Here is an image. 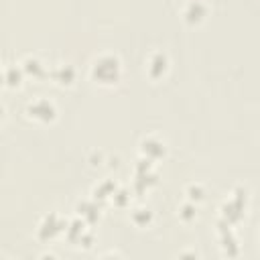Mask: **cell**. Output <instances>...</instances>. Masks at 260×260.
<instances>
[{
	"mask_svg": "<svg viewBox=\"0 0 260 260\" xmlns=\"http://www.w3.org/2000/svg\"><path fill=\"white\" fill-rule=\"evenodd\" d=\"M114 203L118 205V207H122V205H126V201L130 199V193L126 191V189H116V193H114Z\"/></svg>",
	"mask_w": 260,
	"mask_h": 260,
	"instance_id": "obj_17",
	"label": "cell"
},
{
	"mask_svg": "<svg viewBox=\"0 0 260 260\" xmlns=\"http://www.w3.org/2000/svg\"><path fill=\"white\" fill-rule=\"evenodd\" d=\"M179 215H181V219H185V221H191V219H195V215H197V207H195V203L187 199V203H183V205H181V211H179Z\"/></svg>",
	"mask_w": 260,
	"mask_h": 260,
	"instance_id": "obj_16",
	"label": "cell"
},
{
	"mask_svg": "<svg viewBox=\"0 0 260 260\" xmlns=\"http://www.w3.org/2000/svg\"><path fill=\"white\" fill-rule=\"evenodd\" d=\"M140 154L154 162V160H158L167 154V144L158 136H146V138L140 140Z\"/></svg>",
	"mask_w": 260,
	"mask_h": 260,
	"instance_id": "obj_6",
	"label": "cell"
},
{
	"mask_svg": "<svg viewBox=\"0 0 260 260\" xmlns=\"http://www.w3.org/2000/svg\"><path fill=\"white\" fill-rule=\"evenodd\" d=\"M20 67H22L24 75H32V77H37V79L49 75V69L45 67V63H43L39 57H32V55L24 57V59L20 61Z\"/></svg>",
	"mask_w": 260,
	"mask_h": 260,
	"instance_id": "obj_9",
	"label": "cell"
},
{
	"mask_svg": "<svg viewBox=\"0 0 260 260\" xmlns=\"http://www.w3.org/2000/svg\"><path fill=\"white\" fill-rule=\"evenodd\" d=\"M207 16V6L201 0H189L183 8V18L189 24H199Z\"/></svg>",
	"mask_w": 260,
	"mask_h": 260,
	"instance_id": "obj_8",
	"label": "cell"
},
{
	"mask_svg": "<svg viewBox=\"0 0 260 260\" xmlns=\"http://www.w3.org/2000/svg\"><path fill=\"white\" fill-rule=\"evenodd\" d=\"M132 221H134L136 225L144 228V225H148V223L152 221V211H150L148 207H138V209L132 211Z\"/></svg>",
	"mask_w": 260,
	"mask_h": 260,
	"instance_id": "obj_14",
	"label": "cell"
},
{
	"mask_svg": "<svg viewBox=\"0 0 260 260\" xmlns=\"http://www.w3.org/2000/svg\"><path fill=\"white\" fill-rule=\"evenodd\" d=\"M22 77H24V71H22L20 63L18 65H8L4 69V81H6L8 87H18L22 83Z\"/></svg>",
	"mask_w": 260,
	"mask_h": 260,
	"instance_id": "obj_13",
	"label": "cell"
},
{
	"mask_svg": "<svg viewBox=\"0 0 260 260\" xmlns=\"http://www.w3.org/2000/svg\"><path fill=\"white\" fill-rule=\"evenodd\" d=\"M51 75H53V79H55L57 83H61V85H71V83L75 81V69H73L71 65H59V67H55V69L51 71Z\"/></svg>",
	"mask_w": 260,
	"mask_h": 260,
	"instance_id": "obj_11",
	"label": "cell"
},
{
	"mask_svg": "<svg viewBox=\"0 0 260 260\" xmlns=\"http://www.w3.org/2000/svg\"><path fill=\"white\" fill-rule=\"evenodd\" d=\"M144 65H146V73L150 79H160L169 71V57L162 51H154L148 55Z\"/></svg>",
	"mask_w": 260,
	"mask_h": 260,
	"instance_id": "obj_7",
	"label": "cell"
},
{
	"mask_svg": "<svg viewBox=\"0 0 260 260\" xmlns=\"http://www.w3.org/2000/svg\"><path fill=\"white\" fill-rule=\"evenodd\" d=\"M26 116L39 124H49L57 118V106L49 98H37L26 106Z\"/></svg>",
	"mask_w": 260,
	"mask_h": 260,
	"instance_id": "obj_3",
	"label": "cell"
},
{
	"mask_svg": "<svg viewBox=\"0 0 260 260\" xmlns=\"http://www.w3.org/2000/svg\"><path fill=\"white\" fill-rule=\"evenodd\" d=\"M246 191L244 189H236L234 193H232V197L221 205V221H225V223H236V221H240L242 217H244V211H246Z\"/></svg>",
	"mask_w": 260,
	"mask_h": 260,
	"instance_id": "obj_2",
	"label": "cell"
},
{
	"mask_svg": "<svg viewBox=\"0 0 260 260\" xmlns=\"http://www.w3.org/2000/svg\"><path fill=\"white\" fill-rule=\"evenodd\" d=\"M114 193H116V183H114L112 179H106V181L98 183V185L93 187V191H91V195H93L95 201L110 199V197H114Z\"/></svg>",
	"mask_w": 260,
	"mask_h": 260,
	"instance_id": "obj_12",
	"label": "cell"
},
{
	"mask_svg": "<svg viewBox=\"0 0 260 260\" xmlns=\"http://www.w3.org/2000/svg\"><path fill=\"white\" fill-rule=\"evenodd\" d=\"M185 195H187V199H189V201L199 203V201L205 197V189H203V185H201V183H191V185L187 187Z\"/></svg>",
	"mask_w": 260,
	"mask_h": 260,
	"instance_id": "obj_15",
	"label": "cell"
},
{
	"mask_svg": "<svg viewBox=\"0 0 260 260\" xmlns=\"http://www.w3.org/2000/svg\"><path fill=\"white\" fill-rule=\"evenodd\" d=\"M89 75L100 85H116L122 77V61L112 53H104L91 63Z\"/></svg>",
	"mask_w": 260,
	"mask_h": 260,
	"instance_id": "obj_1",
	"label": "cell"
},
{
	"mask_svg": "<svg viewBox=\"0 0 260 260\" xmlns=\"http://www.w3.org/2000/svg\"><path fill=\"white\" fill-rule=\"evenodd\" d=\"M67 230V221L59 215V213H49V215H45L43 217V221L39 223V228H37V236L41 238V240H53V238H57L61 232H65Z\"/></svg>",
	"mask_w": 260,
	"mask_h": 260,
	"instance_id": "obj_5",
	"label": "cell"
},
{
	"mask_svg": "<svg viewBox=\"0 0 260 260\" xmlns=\"http://www.w3.org/2000/svg\"><path fill=\"white\" fill-rule=\"evenodd\" d=\"M77 215L83 217L87 223H93L98 217H100V207H98V201L91 197V199H85V201H79L77 203Z\"/></svg>",
	"mask_w": 260,
	"mask_h": 260,
	"instance_id": "obj_10",
	"label": "cell"
},
{
	"mask_svg": "<svg viewBox=\"0 0 260 260\" xmlns=\"http://www.w3.org/2000/svg\"><path fill=\"white\" fill-rule=\"evenodd\" d=\"M156 179H158V175L152 169V160H148V158L142 156L136 162V167H134V189L138 193H142L144 189H148L150 185H154Z\"/></svg>",
	"mask_w": 260,
	"mask_h": 260,
	"instance_id": "obj_4",
	"label": "cell"
}]
</instances>
